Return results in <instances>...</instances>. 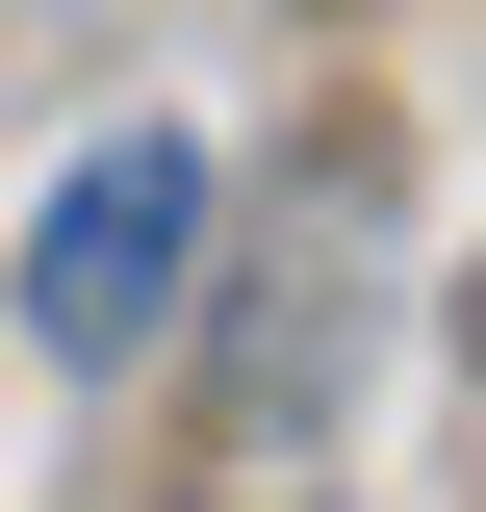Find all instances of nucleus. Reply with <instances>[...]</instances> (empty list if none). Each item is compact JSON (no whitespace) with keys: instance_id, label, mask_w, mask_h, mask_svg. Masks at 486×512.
Returning <instances> with one entry per match:
<instances>
[{"instance_id":"nucleus-1","label":"nucleus","mask_w":486,"mask_h":512,"mask_svg":"<svg viewBox=\"0 0 486 512\" xmlns=\"http://www.w3.org/2000/svg\"><path fill=\"white\" fill-rule=\"evenodd\" d=\"M180 308H205V154H180V128H103V154L52 180V231H26V333L103 384V359H154Z\"/></svg>"}]
</instances>
